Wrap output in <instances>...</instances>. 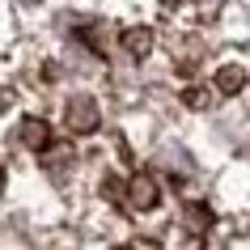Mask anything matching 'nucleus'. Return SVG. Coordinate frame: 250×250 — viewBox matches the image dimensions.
I'll return each instance as SVG.
<instances>
[{"mask_svg":"<svg viewBox=\"0 0 250 250\" xmlns=\"http://www.w3.org/2000/svg\"><path fill=\"white\" fill-rule=\"evenodd\" d=\"M68 127L72 132H93L98 127V106L89 98H72V106H68Z\"/></svg>","mask_w":250,"mask_h":250,"instance_id":"1","label":"nucleus"},{"mask_svg":"<svg viewBox=\"0 0 250 250\" xmlns=\"http://www.w3.org/2000/svg\"><path fill=\"white\" fill-rule=\"evenodd\" d=\"M127 191H132V199H127L132 208H153V204H157V187H153V178H132Z\"/></svg>","mask_w":250,"mask_h":250,"instance_id":"2","label":"nucleus"},{"mask_svg":"<svg viewBox=\"0 0 250 250\" xmlns=\"http://www.w3.org/2000/svg\"><path fill=\"white\" fill-rule=\"evenodd\" d=\"M123 47L132 55H145L148 47H153V34H148V30H127V34H123Z\"/></svg>","mask_w":250,"mask_h":250,"instance_id":"3","label":"nucleus"},{"mask_svg":"<svg viewBox=\"0 0 250 250\" xmlns=\"http://www.w3.org/2000/svg\"><path fill=\"white\" fill-rule=\"evenodd\" d=\"M26 145L30 148H47V123H34V119H30L26 123Z\"/></svg>","mask_w":250,"mask_h":250,"instance_id":"4","label":"nucleus"},{"mask_svg":"<svg viewBox=\"0 0 250 250\" xmlns=\"http://www.w3.org/2000/svg\"><path fill=\"white\" fill-rule=\"evenodd\" d=\"M237 81H242V72H237V68H225L221 77H216V85H221V89H233Z\"/></svg>","mask_w":250,"mask_h":250,"instance_id":"5","label":"nucleus"}]
</instances>
